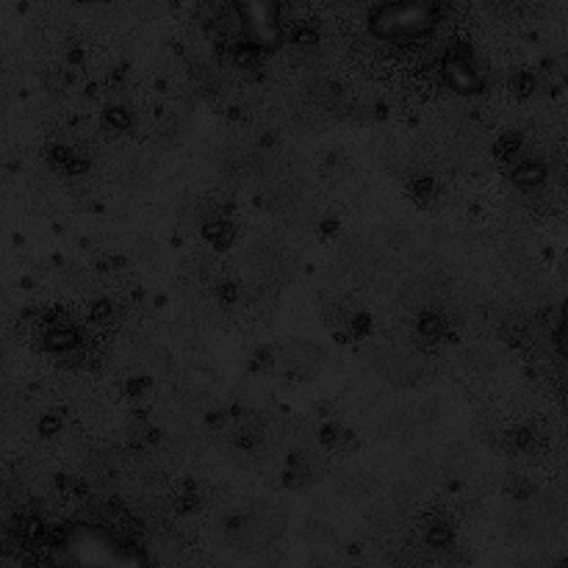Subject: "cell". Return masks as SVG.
Masks as SVG:
<instances>
[{
  "instance_id": "1",
  "label": "cell",
  "mask_w": 568,
  "mask_h": 568,
  "mask_svg": "<svg viewBox=\"0 0 568 568\" xmlns=\"http://www.w3.org/2000/svg\"><path fill=\"white\" fill-rule=\"evenodd\" d=\"M442 20V0H383L369 14V33L381 42H414Z\"/></svg>"
},
{
  "instance_id": "2",
  "label": "cell",
  "mask_w": 568,
  "mask_h": 568,
  "mask_svg": "<svg viewBox=\"0 0 568 568\" xmlns=\"http://www.w3.org/2000/svg\"><path fill=\"white\" fill-rule=\"evenodd\" d=\"M231 6L247 44L258 53H275L281 48L286 37L281 0H231Z\"/></svg>"
},
{
  "instance_id": "3",
  "label": "cell",
  "mask_w": 568,
  "mask_h": 568,
  "mask_svg": "<svg viewBox=\"0 0 568 568\" xmlns=\"http://www.w3.org/2000/svg\"><path fill=\"white\" fill-rule=\"evenodd\" d=\"M444 78H447V83L455 92H480V78L475 75V70H471L464 59H449L447 64H444Z\"/></svg>"
},
{
  "instance_id": "4",
  "label": "cell",
  "mask_w": 568,
  "mask_h": 568,
  "mask_svg": "<svg viewBox=\"0 0 568 568\" xmlns=\"http://www.w3.org/2000/svg\"><path fill=\"white\" fill-rule=\"evenodd\" d=\"M555 344H558V353L568 361V300L564 303V308H560V322H558V331H555Z\"/></svg>"
}]
</instances>
